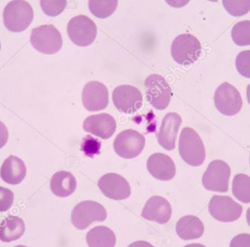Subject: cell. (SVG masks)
Here are the masks:
<instances>
[{
	"instance_id": "cell-1",
	"label": "cell",
	"mask_w": 250,
	"mask_h": 247,
	"mask_svg": "<svg viewBox=\"0 0 250 247\" xmlns=\"http://www.w3.org/2000/svg\"><path fill=\"white\" fill-rule=\"evenodd\" d=\"M179 153L183 160L190 166H200L206 159V148L203 140L199 134L189 127H186L181 131Z\"/></svg>"
},
{
	"instance_id": "cell-2",
	"label": "cell",
	"mask_w": 250,
	"mask_h": 247,
	"mask_svg": "<svg viewBox=\"0 0 250 247\" xmlns=\"http://www.w3.org/2000/svg\"><path fill=\"white\" fill-rule=\"evenodd\" d=\"M33 8L24 0H13L5 7L3 21L5 27L13 33H21L31 24Z\"/></svg>"
},
{
	"instance_id": "cell-3",
	"label": "cell",
	"mask_w": 250,
	"mask_h": 247,
	"mask_svg": "<svg viewBox=\"0 0 250 247\" xmlns=\"http://www.w3.org/2000/svg\"><path fill=\"white\" fill-rule=\"evenodd\" d=\"M30 42L36 50L46 55L58 53L62 46V36L52 24H45L33 29Z\"/></svg>"
},
{
	"instance_id": "cell-4",
	"label": "cell",
	"mask_w": 250,
	"mask_h": 247,
	"mask_svg": "<svg viewBox=\"0 0 250 247\" xmlns=\"http://www.w3.org/2000/svg\"><path fill=\"white\" fill-rule=\"evenodd\" d=\"M201 44L197 38L191 34L177 36L171 46V55L177 63L188 65L194 63L201 54Z\"/></svg>"
},
{
	"instance_id": "cell-5",
	"label": "cell",
	"mask_w": 250,
	"mask_h": 247,
	"mask_svg": "<svg viewBox=\"0 0 250 247\" xmlns=\"http://www.w3.org/2000/svg\"><path fill=\"white\" fill-rule=\"evenodd\" d=\"M107 218L105 207L97 202L86 200L74 207L71 213V222L78 229L88 227L93 222H104Z\"/></svg>"
},
{
	"instance_id": "cell-6",
	"label": "cell",
	"mask_w": 250,
	"mask_h": 247,
	"mask_svg": "<svg viewBox=\"0 0 250 247\" xmlns=\"http://www.w3.org/2000/svg\"><path fill=\"white\" fill-rule=\"evenodd\" d=\"M147 102L155 109L164 110L169 106L172 99L171 87L165 79L159 74H151L145 81Z\"/></svg>"
},
{
	"instance_id": "cell-7",
	"label": "cell",
	"mask_w": 250,
	"mask_h": 247,
	"mask_svg": "<svg viewBox=\"0 0 250 247\" xmlns=\"http://www.w3.org/2000/svg\"><path fill=\"white\" fill-rule=\"evenodd\" d=\"M67 30L71 41L82 47L90 46L95 41L97 36V27L94 21L84 15L71 19Z\"/></svg>"
},
{
	"instance_id": "cell-8",
	"label": "cell",
	"mask_w": 250,
	"mask_h": 247,
	"mask_svg": "<svg viewBox=\"0 0 250 247\" xmlns=\"http://www.w3.org/2000/svg\"><path fill=\"white\" fill-rule=\"evenodd\" d=\"M231 169L229 165L222 160H214L209 164L203 174V186L208 191L227 192L229 187Z\"/></svg>"
},
{
	"instance_id": "cell-9",
	"label": "cell",
	"mask_w": 250,
	"mask_h": 247,
	"mask_svg": "<svg viewBox=\"0 0 250 247\" xmlns=\"http://www.w3.org/2000/svg\"><path fill=\"white\" fill-rule=\"evenodd\" d=\"M213 99L217 110L226 116H233L242 109L243 101L241 94L229 83H222L217 87Z\"/></svg>"
},
{
	"instance_id": "cell-10",
	"label": "cell",
	"mask_w": 250,
	"mask_h": 247,
	"mask_svg": "<svg viewBox=\"0 0 250 247\" xmlns=\"http://www.w3.org/2000/svg\"><path fill=\"white\" fill-rule=\"evenodd\" d=\"M146 138L138 131L133 129L125 130L120 133L113 143L115 153L125 159H134L144 150Z\"/></svg>"
},
{
	"instance_id": "cell-11",
	"label": "cell",
	"mask_w": 250,
	"mask_h": 247,
	"mask_svg": "<svg viewBox=\"0 0 250 247\" xmlns=\"http://www.w3.org/2000/svg\"><path fill=\"white\" fill-rule=\"evenodd\" d=\"M212 217L222 222L238 220L242 214L243 207L228 196L213 195L208 204Z\"/></svg>"
},
{
	"instance_id": "cell-12",
	"label": "cell",
	"mask_w": 250,
	"mask_h": 247,
	"mask_svg": "<svg viewBox=\"0 0 250 247\" xmlns=\"http://www.w3.org/2000/svg\"><path fill=\"white\" fill-rule=\"evenodd\" d=\"M112 101L116 109L125 114L137 112L143 106L141 92L131 85L118 86L112 93Z\"/></svg>"
},
{
	"instance_id": "cell-13",
	"label": "cell",
	"mask_w": 250,
	"mask_h": 247,
	"mask_svg": "<svg viewBox=\"0 0 250 247\" xmlns=\"http://www.w3.org/2000/svg\"><path fill=\"white\" fill-rule=\"evenodd\" d=\"M98 185L101 191L112 200H124L131 195L129 183L118 174H105L99 179Z\"/></svg>"
},
{
	"instance_id": "cell-14",
	"label": "cell",
	"mask_w": 250,
	"mask_h": 247,
	"mask_svg": "<svg viewBox=\"0 0 250 247\" xmlns=\"http://www.w3.org/2000/svg\"><path fill=\"white\" fill-rule=\"evenodd\" d=\"M83 106L90 112L106 109L109 103V92L104 84L92 81L85 84L82 95Z\"/></svg>"
},
{
	"instance_id": "cell-15",
	"label": "cell",
	"mask_w": 250,
	"mask_h": 247,
	"mask_svg": "<svg viewBox=\"0 0 250 247\" xmlns=\"http://www.w3.org/2000/svg\"><path fill=\"white\" fill-rule=\"evenodd\" d=\"M83 128L96 137L107 140L116 131V121L112 115L106 113L90 115L83 123Z\"/></svg>"
},
{
	"instance_id": "cell-16",
	"label": "cell",
	"mask_w": 250,
	"mask_h": 247,
	"mask_svg": "<svg viewBox=\"0 0 250 247\" xmlns=\"http://www.w3.org/2000/svg\"><path fill=\"white\" fill-rule=\"evenodd\" d=\"M182 123V118L178 114L170 112L164 117L160 129L157 134L159 144L165 150L175 149L178 130Z\"/></svg>"
},
{
	"instance_id": "cell-17",
	"label": "cell",
	"mask_w": 250,
	"mask_h": 247,
	"mask_svg": "<svg viewBox=\"0 0 250 247\" xmlns=\"http://www.w3.org/2000/svg\"><path fill=\"white\" fill-rule=\"evenodd\" d=\"M141 216L147 220L164 225L170 219L172 207L166 199L160 196H153L146 202Z\"/></svg>"
},
{
	"instance_id": "cell-18",
	"label": "cell",
	"mask_w": 250,
	"mask_h": 247,
	"mask_svg": "<svg viewBox=\"0 0 250 247\" xmlns=\"http://www.w3.org/2000/svg\"><path fill=\"white\" fill-rule=\"evenodd\" d=\"M149 173L160 181H170L175 177L176 167L173 160L164 153H154L147 159Z\"/></svg>"
},
{
	"instance_id": "cell-19",
	"label": "cell",
	"mask_w": 250,
	"mask_h": 247,
	"mask_svg": "<svg viewBox=\"0 0 250 247\" xmlns=\"http://www.w3.org/2000/svg\"><path fill=\"white\" fill-rule=\"evenodd\" d=\"M27 174L25 164L20 158L11 156L5 159L0 169V177L2 181L11 185L21 183Z\"/></svg>"
},
{
	"instance_id": "cell-20",
	"label": "cell",
	"mask_w": 250,
	"mask_h": 247,
	"mask_svg": "<svg viewBox=\"0 0 250 247\" xmlns=\"http://www.w3.org/2000/svg\"><path fill=\"white\" fill-rule=\"evenodd\" d=\"M177 235L183 240H193L203 236L204 225L200 218L193 215L183 216L178 221L175 226Z\"/></svg>"
},
{
	"instance_id": "cell-21",
	"label": "cell",
	"mask_w": 250,
	"mask_h": 247,
	"mask_svg": "<svg viewBox=\"0 0 250 247\" xmlns=\"http://www.w3.org/2000/svg\"><path fill=\"white\" fill-rule=\"evenodd\" d=\"M50 188L55 195L59 197H67L75 191L77 180L71 172L60 171L52 176Z\"/></svg>"
},
{
	"instance_id": "cell-22",
	"label": "cell",
	"mask_w": 250,
	"mask_h": 247,
	"mask_svg": "<svg viewBox=\"0 0 250 247\" xmlns=\"http://www.w3.org/2000/svg\"><path fill=\"white\" fill-rule=\"evenodd\" d=\"M25 231V224L18 216H9L0 224V240L11 242L20 239Z\"/></svg>"
},
{
	"instance_id": "cell-23",
	"label": "cell",
	"mask_w": 250,
	"mask_h": 247,
	"mask_svg": "<svg viewBox=\"0 0 250 247\" xmlns=\"http://www.w3.org/2000/svg\"><path fill=\"white\" fill-rule=\"evenodd\" d=\"M86 241L89 247H115L116 235L107 226H97L89 230Z\"/></svg>"
},
{
	"instance_id": "cell-24",
	"label": "cell",
	"mask_w": 250,
	"mask_h": 247,
	"mask_svg": "<svg viewBox=\"0 0 250 247\" xmlns=\"http://www.w3.org/2000/svg\"><path fill=\"white\" fill-rule=\"evenodd\" d=\"M234 197L243 203H250V177L245 174H237L232 184Z\"/></svg>"
},
{
	"instance_id": "cell-25",
	"label": "cell",
	"mask_w": 250,
	"mask_h": 247,
	"mask_svg": "<svg viewBox=\"0 0 250 247\" xmlns=\"http://www.w3.org/2000/svg\"><path fill=\"white\" fill-rule=\"evenodd\" d=\"M118 0H89V9L95 17L106 19L116 11Z\"/></svg>"
},
{
	"instance_id": "cell-26",
	"label": "cell",
	"mask_w": 250,
	"mask_h": 247,
	"mask_svg": "<svg viewBox=\"0 0 250 247\" xmlns=\"http://www.w3.org/2000/svg\"><path fill=\"white\" fill-rule=\"evenodd\" d=\"M231 36L238 46H250V21L247 20L235 24L232 27Z\"/></svg>"
},
{
	"instance_id": "cell-27",
	"label": "cell",
	"mask_w": 250,
	"mask_h": 247,
	"mask_svg": "<svg viewBox=\"0 0 250 247\" xmlns=\"http://www.w3.org/2000/svg\"><path fill=\"white\" fill-rule=\"evenodd\" d=\"M224 8L233 17H243L250 11V0H222Z\"/></svg>"
},
{
	"instance_id": "cell-28",
	"label": "cell",
	"mask_w": 250,
	"mask_h": 247,
	"mask_svg": "<svg viewBox=\"0 0 250 247\" xmlns=\"http://www.w3.org/2000/svg\"><path fill=\"white\" fill-rule=\"evenodd\" d=\"M43 13L49 17H57L63 12L67 0H40Z\"/></svg>"
},
{
	"instance_id": "cell-29",
	"label": "cell",
	"mask_w": 250,
	"mask_h": 247,
	"mask_svg": "<svg viewBox=\"0 0 250 247\" xmlns=\"http://www.w3.org/2000/svg\"><path fill=\"white\" fill-rule=\"evenodd\" d=\"M235 67L242 77L250 79V50L238 54L235 60Z\"/></svg>"
},
{
	"instance_id": "cell-30",
	"label": "cell",
	"mask_w": 250,
	"mask_h": 247,
	"mask_svg": "<svg viewBox=\"0 0 250 247\" xmlns=\"http://www.w3.org/2000/svg\"><path fill=\"white\" fill-rule=\"evenodd\" d=\"M14 200V194L11 190L0 186V212L11 208Z\"/></svg>"
},
{
	"instance_id": "cell-31",
	"label": "cell",
	"mask_w": 250,
	"mask_h": 247,
	"mask_svg": "<svg viewBox=\"0 0 250 247\" xmlns=\"http://www.w3.org/2000/svg\"><path fill=\"white\" fill-rule=\"evenodd\" d=\"M101 143L100 142L96 139L93 138V137H86L84 140V142L83 143V150H84V153L87 156H93L95 154H99V152L97 150H95L93 147H96V148L100 149Z\"/></svg>"
},
{
	"instance_id": "cell-32",
	"label": "cell",
	"mask_w": 250,
	"mask_h": 247,
	"mask_svg": "<svg viewBox=\"0 0 250 247\" xmlns=\"http://www.w3.org/2000/svg\"><path fill=\"white\" fill-rule=\"evenodd\" d=\"M229 247H250V234L241 233L231 240Z\"/></svg>"
},
{
	"instance_id": "cell-33",
	"label": "cell",
	"mask_w": 250,
	"mask_h": 247,
	"mask_svg": "<svg viewBox=\"0 0 250 247\" xmlns=\"http://www.w3.org/2000/svg\"><path fill=\"white\" fill-rule=\"evenodd\" d=\"M8 131L3 123L0 121V148L6 144L8 140Z\"/></svg>"
},
{
	"instance_id": "cell-34",
	"label": "cell",
	"mask_w": 250,
	"mask_h": 247,
	"mask_svg": "<svg viewBox=\"0 0 250 247\" xmlns=\"http://www.w3.org/2000/svg\"><path fill=\"white\" fill-rule=\"evenodd\" d=\"M190 0H165L167 4L172 8H183L189 2Z\"/></svg>"
},
{
	"instance_id": "cell-35",
	"label": "cell",
	"mask_w": 250,
	"mask_h": 247,
	"mask_svg": "<svg viewBox=\"0 0 250 247\" xmlns=\"http://www.w3.org/2000/svg\"><path fill=\"white\" fill-rule=\"evenodd\" d=\"M128 247H154L151 244L146 241H137L130 244Z\"/></svg>"
},
{
	"instance_id": "cell-36",
	"label": "cell",
	"mask_w": 250,
	"mask_h": 247,
	"mask_svg": "<svg viewBox=\"0 0 250 247\" xmlns=\"http://www.w3.org/2000/svg\"><path fill=\"white\" fill-rule=\"evenodd\" d=\"M184 247H206V246L200 244H188V245L185 246Z\"/></svg>"
},
{
	"instance_id": "cell-37",
	"label": "cell",
	"mask_w": 250,
	"mask_h": 247,
	"mask_svg": "<svg viewBox=\"0 0 250 247\" xmlns=\"http://www.w3.org/2000/svg\"><path fill=\"white\" fill-rule=\"evenodd\" d=\"M247 102H248V103H250V84H249L248 86H247Z\"/></svg>"
},
{
	"instance_id": "cell-38",
	"label": "cell",
	"mask_w": 250,
	"mask_h": 247,
	"mask_svg": "<svg viewBox=\"0 0 250 247\" xmlns=\"http://www.w3.org/2000/svg\"><path fill=\"white\" fill-rule=\"evenodd\" d=\"M247 223H248V225H250V207L247 211Z\"/></svg>"
},
{
	"instance_id": "cell-39",
	"label": "cell",
	"mask_w": 250,
	"mask_h": 247,
	"mask_svg": "<svg viewBox=\"0 0 250 247\" xmlns=\"http://www.w3.org/2000/svg\"><path fill=\"white\" fill-rule=\"evenodd\" d=\"M208 1H210V2H218V0H208Z\"/></svg>"
},
{
	"instance_id": "cell-40",
	"label": "cell",
	"mask_w": 250,
	"mask_h": 247,
	"mask_svg": "<svg viewBox=\"0 0 250 247\" xmlns=\"http://www.w3.org/2000/svg\"><path fill=\"white\" fill-rule=\"evenodd\" d=\"M25 247V246L20 245V246H17V247Z\"/></svg>"
},
{
	"instance_id": "cell-41",
	"label": "cell",
	"mask_w": 250,
	"mask_h": 247,
	"mask_svg": "<svg viewBox=\"0 0 250 247\" xmlns=\"http://www.w3.org/2000/svg\"><path fill=\"white\" fill-rule=\"evenodd\" d=\"M0 49H1V44H0Z\"/></svg>"
},
{
	"instance_id": "cell-42",
	"label": "cell",
	"mask_w": 250,
	"mask_h": 247,
	"mask_svg": "<svg viewBox=\"0 0 250 247\" xmlns=\"http://www.w3.org/2000/svg\"></svg>"
}]
</instances>
